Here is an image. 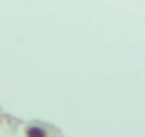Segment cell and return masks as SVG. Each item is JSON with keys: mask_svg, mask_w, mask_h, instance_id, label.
<instances>
[{"mask_svg": "<svg viewBox=\"0 0 145 137\" xmlns=\"http://www.w3.org/2000/svg\"><path fill=\"white\" fill-rule=\"evenodd\" d=\"M25 137H47V131L43 127H37V125H31L25 129Z\"/></svg>", "mask_w": 145, "mask_h": 137, "instance_id": "obj_1", "label": "cell"}]
</instances>
